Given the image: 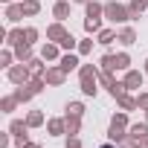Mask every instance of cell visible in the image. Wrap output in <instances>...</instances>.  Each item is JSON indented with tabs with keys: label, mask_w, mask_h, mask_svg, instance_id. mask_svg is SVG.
Wrapping results in <instances>:
<instances>
[{
	"label": "cell",
	"mask_w": 148,
	"mask_h": 148,
	"mask_svg": "<svg viewBox=\"0 0 148 148\" xmlns=\"http://www.w3.org/2000/svg\"><path fill=\"white\" fill-rule=\"evenodd\" d=\"M61 49H67V52H73V49H79V41L73 38V35H67V38L61 41Z\"/></svg>",
	"instance_id": "obj_36"
},
{
	"label": "cell",
	"mask_w": 148,
	"mask_h": 148,
	"mask_svg": "<svg viewBox=\"0 0 148 148\" xmlns=\"http://www.w3.org/2000/svg\"><path fill=\"white\" fill-rule=\"evenodd\" d=\"M145 122H148V110H145Z\"/></svg>",
	"instance_id": "obj_49"
},
{
	"label": "cell",
	"mask_w": 148,
	"mask_h": 148,
	"mask_svg": "<svg viewBox=\"0 0 148 148\" xmlns=\"http://www.w3.org/2000/svg\"><path fill=\"white\" fill-rule=\"evenodd\" d=\"M99 73H102V70H99L96 64H82V67H79V79H99Z\"/></svg>",
	"instance_id": "obj_24"
},
{
	"label": "cell",
	"mask_w": 148,
	"mask_h": 148,
	"mask_svg": "<svg viewBox=\"0 0 148 148\" xmlns=\"http://www.w3.org/2000/svg\"><path fill=\"white\" fill-rule=\"evenodd\" d=\"M58 64H61L64 73H73V70H79V67H82V64H79V52H64V55L58 58Z\"/></svg>",
	"instance_id": "obj_11"
},
{
	"label": "cell",
	"mask_w": 148,
	"mask_h": 148,
	"mask_svg": "<svg viewBox=\"0 0 148 148\" xmlns=\"http://www.w3.org/2000/svg\"><path fill=\"white\" fill-rule=\"evenodd\" d=\"M105 26H102V18H84V32L87 35H99Z\"/></svg>",
	"instance_id": "obj_20"
},
{
	"label": "cell",
	"mask_w": 148,
	"mask_h": 148,
	"mask_svg": "<svg viewBox=\"0 0 148 148\" xmlns=\"http://www.w3.org/2000/svg\"><path fill=\"white\" fill-rule=\"evenodd\" d=\"M119 70H122V73L131 70V55H128V52H116V73H119Z\"/></svg>",
	"instance_id": "obj_32"
},
{
	"label": "cell",
	"mask_w": 148,
	"mask_h": 148,
	"mask_svg": "<svg viewBox=\"0 0 148 148\" xmlns=\"http://www.w3.org/2000/svg\"><path fill=\"white\" fill-rule=\"evenodd\" d=\"M21 18H26V15H23V6H21V3H9V6H6V21H9V23H21Z\"/></svg>",
	"instance_id": "obj_13"
},
{
	"label": "cell",
	"mask_w": 148,
	"mask_h": 148,
	"mask_svg": "<svg viewBox=\"0 0 148 148\" xmlns=\"http://www.w3.org/2000/svg\"><path fill=\"white\" fill-rule=\"evenodd\" d=\"M9 134L15 136L18 148H21L23 142H29V125H26V119H12V122H9Z\"/></svg>",
	"instance_id": "obj_4"
},
{
	"label": "cell",
	"mask_w": 148,
	"mask_h": 148,
	"mask_svg": "<svg viewBox=\"0 0 148 148\" xmlns=\"http://www.w3.org/2000/svg\"><path fill=\"white\" fill-rule=\"evenodd\" d=\"M122 82H125V87H128V90H139V87H142V82H145V70H128Z\"/></svg>",
	"instance_id": "obj_7"
},
{
	"label": "cell",
	"mask_w": 148,
	"mask_h": 148,
	"mask_svg": "<svg viewBox=\"0 0 148 148\" xmlns=\"http://www.w3.org/2000/svg\"><path fill=\"white\" fill-rule=\"evenodd\" d=\"M128 134H131V136H136L139 142H142V139H148V122H134V125L128 128Z\"/></svg>",
	"instance_id": "obj_17"
},
{
	"label": "cell",
	"mask_w": 148,
	"mask_h": 148,
	"mask_svg": "<svg viewBox=\"0 0 148 148\" xmlns=\"http://www.w3.org/2000/svg\"><path fill=\"white\" fill-rule=\"evenodd\" d=\"M6 79H9L15 87H18V84H29V82H32V70H29L23 61H21V64H12V67L6 70Z\"/></svg>",
	"instance_id": "obj_3"
},
{
	"label": "cell",
	"mask_w": 148,
	"mask_h": 148,
	"mask_svg": "<svg viewBox=\"0 0 148 148\" xmlns=\"http://www.w3.org/2000/svg\"><path fill=\"white\" fill-rule=\"evenodd\" d=\"M47 131H49V136H67V119L64 116L47 119Z\"/></svg>",
	"instance_id": "obj_8"
},
{
	"label": "cell",
	"mask_w": 148,
	"mask_h": 148,
	"mask_svg": "<svg viewBox=\"0 0 148 148\" xmlns=\"http://www.w3.org/2000/svg\"><path fill=\"white\" fill-rule=\"evenodd\" d=\"M99 70H105V73H116V55H113V52L102 55V61H99Z\"/></svg>",
	"instance_id": "obj_26"
},
{
	"label": "cell",
	"mask_w": 148,
	"mask_h": 148,
	"mask_svg": "<svg viewBox=\"0 0 148 148\" xmlns=\"http://www.w3.org/2000/svg\"><path fill=\"white\" fill-rule=\"evenodd\" d=\"M44 79H47V84H49V87H61V84L67 82V73L61 70V64H49V67H47V73H44Z\"/></svg>",
	"instance_id": "obj_5"
},
{
	"label": "cell",
	"mask_w": 148,
	"mask_h": 148,
	"mask_svg": "<svg viewBox=\"0 0 148 148\" xmlns=\"http://www.w3.org/2000/svg\"><path fill=\"white\" fill-rule=\"evenodd\" d=\"M119 148H139V139L131 136V134H125V136L119 139Z\"/></svg>",
	"instance_id": "obj_34"
},
{
	"label": "cell",
	"mask_w": 148,
	"mask_h": 148,
	"mask_svg": "<svg viewBox=\"0 0 148 148\" xmlns=\"http://www.w3.org/2000/svg\"><path fill=\"white\" fill-rule=\"evenodd\" d=\"M139 148H148V139H142V142H139Z\"/></svg>",
	"instance_id": "obj_46"
},
{
	"label": "cell",
	"mask_w": 148,
	"mask_h": 148,
	"mask_svg": "<svg viewBox=\"0 0 148 148\" xmlns=\"http://www.w3.org/2000/svg\"><path fill=\"white\" fill-rule=\"evenodd\" d=\"M64 148H82V139H79V136H67Z\"/></svg>",
	"instance_id": "obj_41"
},
{
	"label": "cell",
	"mask_w": 148,
	"mask_h": 148,
	"mask_svg": "<svg viewBox=\"0 0 148 148\" xmlns=\"http://www.w3.org/2000/svg\"><path fill=\"white\" fill-rule=\"evenodd\" d=\"M70 6H73V0H55L52 3V15H55V21H67L70 18Z\"/></svg>",
	"instance_id": "obj_10"
},
{
	"label": "cell",
	"mask_w": 148,
	"mask_h": 148,
	"mask_svg": "<svg viewBox=\"0 0 148 148\" xmlns=\"http://www.w3.org/2000/svg\"><path fill=\"white\" fill-rule=\"evenodd\" d=\"M67 35H70V29H67L61 21H55V23H49V26H47V41H55V44H61Z\"/></svg>",
	"instance_id": "obj_6"
},
{
	"label": "cell",
	"mask_w": 148,
	"mask_h": 148,
	"mask_svg": "<svg viewBox=\"0 0 148 148\" xmlns=\"http://www.w3.org/2000/svg\"><path fill=\"white\" fill-rule=\"evenodd\" d=\"M21 102L15 99V93L12 96H3V99H0V110H3V113H15V108H18Z\"/></svg>",
	"instance_id": "obj_29"
},
{
	"label": "cell",
	"mask_w": 148,
	"mask_h": 148,
	"mask_svg": "<svg viewBox=\"0 0 148 148\" xmlns=\"http://www.w3.org/2000/svg\"><path fill=\"white\" fill-rule=\"evenodd\" d=\"M44 122H47L44 110H29V113H26V125H29V128H41Z\"/></svg>",
	"instance_id": "obj_23"
},
{
	"label": "cell",
	"mask_w": 148,
	"mask_h": 148,
	"mask_svg": "<svg viewBox=\"0 0 148 148\" xmlns=\"http://www.w3.org/2000/svg\"><path fill=\"white\" fill-rule=\"evenodd\" d=\"M23 41H26V29H21V26L9 29V35H6V44H9V47H18V44H23Z\"/></svg>",
	"instance_id": "obj_16"
},
{
	"label": "cell",
	"mask_w": 148,
	"mask_h": 148,
	"mask_svg": "<svg viewBox=\"0 0 148 148\" xmlns=\"http://www.w3.org/2000/svg\"><path fill=\"white\" fill-rule=\"evenodd\" d=\"M79 55H90L93 52V41L90 38H84V41H79V49H76Z\"/></svg>",
	"instance_id": "obj_35"
},
{
	"label": "cell",
	"mask_w": 148,
	"mask_h": 148,
	"mask_svg": "<svg viewBox=\"0 0 148 148\" xmlns=\"http://www.w3.org/2000/svg\"><path fill=\"white\" fill-rule=\"evenodd\" d=\"M21 6H23V15L26 18H35L41 12V0H21Z\"/></svg>",
	"instance_id": "obj_25"
},
{
	"label": "cell",
	"mask_w": 148,
	"mask_h": 148,
	"mask_svg": "<svg viewBox=\"0 0 148 148\" xmlns=\"http://www.w3.org/2000/svg\"><path fill=\"white\" fill-rule=\"evenodd\" d=\"M79 82H82L79 87H82V93H84V96H96V93H99V87H96V84H99V79H79Z\"/></svg>",
	"instance_id": "obj_22"
},
{
	"label": "cell",
	"mask_w": 148,
	"mask_h": 148,
	"mask_svg": "<svg viewBox=\"0 0 148 148\" xmlns=\"http://www.w3.org/2000/svg\"><path fill=\"white\" fill-rule=\"evenodd\" d=\"M38 38H41V32H38L35 26H26V44H35Z\"/></svg>",
	"instance_id": "obj_39"
},
{
	"label": "cell",
	"mask_w": 148,
	"mask_h": 148,
	"mask_svg": "<svg viewBox=\"0 0 148 148\" xmlns=\"http://www.w3.org/2000/svg\"><path fill=\"white\" fill-rule=\"evenodd\" d=\"M21 148H41V145H38V142H23Z\"/></svg>",
	"instance_id": "obj_43"
},
{
	"label": "cell",
	"mask_w": 148,
	"mask_h": 148,
	"mask_svg": "<svg viewBox=\"0 0 148 148\" xmlns=\"http://www.w3.org/2000/svg\"><path fill=\"white\" fill-rule=\"evenodd\" d=\"M12 49H15V58H18V61H23V64L35 58V55H32V44H26V41H23V44H18V47H12Z\"/></svg>",
	"instance_id": "obj_15"
},
{
	"label": "cell",
	"mask_w": 148,
	"mask_h": 148,
	"mask_svg": "<svg viewBox=\"0 0 148 148\" xmlns=\"http://www.w3.org/2000/svg\"><path fill=\"white\" fill-rule=\"evenodd\" d=\"M116 41H119L122 47H131V44H136V29H134V26H122Z\"/></svg>",
	"instance_id": "obj_14"
},
{
	"label": "cell",
	"mask_w": 148,
	"mask_h": 148,
	"mask_svg": "<svg viewBox=\"0 0 148 148\" xmlns=\"http://www.w3.org/2000/svg\"><path fill=\"white\" fill-rule=\"evenodd\" d=\"M87 18H105V3H99V0H90V3L84 6Z\"/></svg>",
	"instance_id": "obj_19"
},
{
	"label": "cell",
	"mask_w": 148,
	"mask_h": 148,
	"mask_svg": "<svg viewBox=\"0 0 148 148\" xmlns=\"http://www.w3.org/2000/svg\"><path fill=\"white\" fill-rule=\"evenodd\" d=\"M99 82H102V84H105V87L110 90V84L116 82V76H113V73H105V70H102V73H99Z\"/></svg>",
	"instance_id": "obj_38"
},
{
	"label": "cell",
	"mask_w": 148,
	"mask_h": 148,
	"mask_svg": "<svg viewBox=\"0 0 148 148\" xmlns=\"http://www.w3.org/2000/svg\"><path fill=\"white\" fill-rule=\"evenodd\" d=\"M26 67L32 70V76H44V73H47V64H44V58H32V61H26Z\"/></svg>",
	"instance_id": "obj_31"
},
{
	"label": "cell",
	"mask_w": 148,
	"mask_h": 148,
	"mask_svg": "<svg viewBox=\"0 0 148 148\" xmlns=\"http://www.w3.org/2000/svg\"><path fill=\"white\" fill-rule=\"evenodd\" d=\"M116 105H119V110H136L139 105H136V96H131V90H125L122 96H116Z\"/></svg>",
	"instance_id": "obj_12"
},
{
	"label": "cell",
	"mask_w": 148,
	"mask_h": 148,
	"mask_svg": "<svg viewBox=\"0 0 148 148\" xmlns=\"http://www.w3.org/2000/svg\"><path fill=\"white\" fill-rule=\"evenodd\" d=\"M0 3H3V6H9V3H15V0H0Z\"/></svg>",
	"instance_id": "obj_47"
},
{
	"label": "cell",
	"mask_w": 148,
	"mask_h": 148,
	"mask_svg": "<svg viewBox=\"0 0 148 148\" xmlns=\"http://www.w3.org/2000/svg\"><path fill=\"white\" fill-rule=\"evenodd\" d=\"M128 128H131V122H128V110L113 113V116H110V125H108V139L119 145V139L128 134Z\"/></svg>",
	"instance_id": "obj_1"
},
{
	"label": "cell",
	"mask_w": 148,
	"mask_h": 148,
	"mask_svg": "<svg viewBox=\"0 0 148 148\" xmlns=\"http://www.w3.org/2000/svg\"><path fill=\"white\" fill-rule=\"evenodd\" d=\"M64 119H67V136L82 134V116H64Z\"/></svg>",
	"instance_id": "obj_18"
},
{
	"label": "cell",
	"mask_w": 148,
	"mask_h": 148,
	"mask_svg": "<svg viewBox=\"0 0 148 148\" xmlns=\"http://www.w3.org/2000/svg\"><path fill=\"white\" fill-rule=\"evenodd\" d=\"M99 148H119V145H116V142H110V139H108V142H105V145H99Z\"/></svg>",
	"instance_id": "obj_44"
},
{
	"label": "cell",
	"mask_w": 148,
	"mask_h": 148,
	"mask_svg": "<svg viewBox=\"0 0 148 148\" xmlns=\"http://www.w3.org/2000/svg\"><path fill=\"white\" fill-rule=\"evenodd\" d=\"M73 3H82V6H87V3H90V0H73Z\"/></svg>",
	"instance_id": "obj_45"
},
{
	"label": "cell",
	"mask_w": 148,
	"mask_h": 148,
	"mask_svg": "<svg viewBox=\"0 0 148 148\" xmlns=\"http://www.w3.org/2000/svg\"><path fill=\"white\" fill-rule=\"evenodd\" d=\"M128 9H131V18L136 21V18L148 9V0H131V3H128Z\"/></svg>",
	"instance_id": "obj_28"
},
{
	"label": "cell",
	"mask_w": 148,
	"mask_h": 148,
	"mask_svg": "<svg viewBox=\"0 0 148 148\" xmlns=\"http://www.w3.org/2000/svg\"><path fill=\"white\" fill-rule=\"evenodd\" d=\"M41 58H44V61H58V58H61V44L47 41V44L41 47Z\"/></svg>",
	"instance_id": "obj_9"
},
{
	"label": "cell",
	"mask_w": 148,
	"mask_h": 148,
	"mask_svg": "<svg viewBox=\"0 0 148 148\" xmlns=\"http://www.w3.org/2000/svg\"><path fill=\"white\" fill-rule=\"evenodd\" d=\"M125 90H128V87H125V82H113V84H110V90H108V93H110V96H113V99H116V96H122V93H125Z\"/></svg>",
	"instance_id": "obj_37"
},
{
	"label": "cell",
	"mask_w": 148,
	"mask_h": 148,
	"mask_svg": "<svg viewBox=\"0 0 148 148\" xmlns=\"http://www.w3.org/2000/svg\"><path fill=\"white\" fill-rule=\"evenodd\" d=\"M12 139H15V136H12L9 131H6V134H0V148H9V145H12Z\"/></svg>",
	"instance_id": "obj_40"
},
{
	"label": "cell",
	"mask_w": 148,
	"mask_h": 148,
	"mask_svg": "<svg viewBox=\"0 0 148 148\" xmlns=\"http://www.w3.org/2000/svg\"><path fill=\"white\" fill-rule=\"evenodd\" d=\"M32 96H35V93L29 90V84H18V87H15V99H18L21 105H26V102H29Z\"/></svg>",
	"instance_id": "obj_27"
},
{
	"label": "cell",
	"mask_w": 148,
	"mask_h": 148,
	"mask_svg": "<svg viewBox=\"0 0 148 148\" xmlns=\"http://www.w3.org/2000/svg\"><path fill=\"white\" fill-rule=\"evenodd\" d=\"M96 38H99V44H102V47H110V44H113V41H116V38H119V32H116V29H110V26H108V29H102V32H99V35H96Z\"/></svg>",
	"instance_id": "obj_21"
},
{
	"label": "cell",
	"mask_w": 148,
	"mask_h": 148,
	"mask_svg": "<svg viewBox=\"0 0 148 148\" xmlns=\"http://www.w3.org/2000/svg\"><path fill=\"white\" fill-rule=\"evenodd\" d=\"M105 18L110 23H128V21H134L131 18V9L125 3H119V0H108V3H105Z\"/></svg>",
	"instance_id": "obj_2"
},
{
	"label": "cell",
	"mask_w": 148,
	"mask_h": 148,
	"mask_svg": "<svg viewBox=\"0 0 148 148\" xmlns=\"http://www.w3.org/2000/svg\"><path fill=\"white\" fill-rule=\"evenodd\" d=\"M64 116H84V105H82V102H67Z\"/></svg>",
	"instance_id": "obj_30"
},
{
	"label": "cell",
	"mask_w": 148,
	"mask_h": 148,
	"mask_svg": "<svg viewBox=\"0 0 148 148\" xmlns=\"http://www.w3.org/2000/svg\"><path fill=\"white\" fill-rule=\"evenodd\" d=\"M145 73H148V58H145Z\"/></svg>",
	"instance_id": "obj_48"
},
{
	"label": "cell",
	"mask_w": 148,
	"mask_h": 148,
	"mask_svg": "<svg viewBox=\"0 0 148 148\" xmlns=\"http://www.w3.org/2000/svg\"><path fill=\"white\" fill-rule=\"evenodd\" d=\"M12 61H15V49H3V52H0V67H12Z\"/></svg>",
	"instance_id": "obj_33"
},
{
	"label": "cell",
	"mask_w": 148,
	"mask_h": 148,
	"mask_svg": "<svg viewBox=\"0 0 148 148\" xmlns=\"http://www.w3.org/2000/svg\"><path fill=\"white\" fill-rule=\"evenodd\" d=\"M136 105H139L142 110H148V93H139V96H136Z\"/></svg>",
	"instance_id": "obj_42"
}]
</instances>
